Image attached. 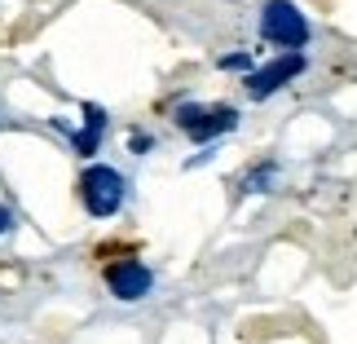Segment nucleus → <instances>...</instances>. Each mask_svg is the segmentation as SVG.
<instances>
[{
    "mask_svg": "<svg viewBox=\"0 0 357 344\" xmlns=\"http://www.w3.org/2000/svg\"><path fill=\"white\" fill-rule=\"evenodd\" d=\"M106 287H111L115 300L137 305V300H146L155 292V269L142 265V260H111V265H106Z\"/></svg>",
    "mask_w": 357,
    "mask_h": 344,
    "instance_id": "5",
    "label": "nucleus"
},
{
    "mask_svg": "<svg viewBox=\"0 0 357 344\" xmlns=\"http://www.w3.org/2000/svg\"><path fill=\"white\" fill-rule=\"evenodd\" d=\"M216 66H221V71H247L252 75V53H221Z\"/></svg>",
    "mask_w": 357,
    "mask_h": 344,
    "instance_id": "8",
    "label": "nucleus"
},
{
    "mask_svg": "<svg viewBox=\"0 0 357 344\" xmlns=\"http://www.w3.org/2000/svg\"><path fill=\"white\" fill-rule=\"evenodd\" d=\"M273 177H278V168H273V163H256V168L243 177L238 195H260V190H269V186H273Z\"/></svg>",
    "mask_w": 357,
    "mask_h": 344,
    "instance_id": "7",
    "label": "nucleus"
},
{
    "mask_svg": "<svg viewBox=\"0 0 357 344\" xmlns=\"http://www.w3.org/2000/svg\"><path fill=\"white\" fill-rule=\"evenodd\" d=\"M102 137H106V111L98 102H84V124L71 133V146H75V155H84L93 159L98 155V146H102Z\"/></svg>",
    "mask_w": 357,
    "mask_h": 344,
    "instance_id": "6",
    "label": "nucleus"
},
{
    "mask_svg": "<svg viewBox=\"0 0 357 344\" xmlns=\"http://www.w3.org/2000/svg\"><path fill=\"white\" fill-rule=\"evenodd\" d=\"M172 119H176V128H181L190 142H199V146H208V142H216V137H225V133L238 128V111H234V106L185 102V106H176V111H172Z\"/></svg>",
    "mask_w": 357,
    "mask_h": 344,
    "instance_id": "3",
    "label": "nucleus"
},
{
    "mask_svg": "<svg viewBox=\"0 0 357 344\" xmlns=\"http://www.w3.org/2000/svg\"><path fill=\"white\" fill-rule=\"evenodd\" d=\"M260 36H265L269 45L287 49V53H305L313 27L291 0H265V9H260Z\"/></svg>",
    "mask_w": 357,
    "mask_h": 344,
    "instance_id": "2",
    "label": "nucleus"
},
{
    "mask_svg": "<svg viewBox=\"0 0 357 344\" xmlns=\"http://www.w3.org/2000/svg\"><path fill=\"white\" fill-rule=\"evenodd\" d=\"M9 234H13V212L0 203V239H9Z\"/></svg>",
    "mask_w": 357,
    "mask_h": 344,
    "instance_id": "9",
    "label": "nucleus"
},
{
    "mask_svg": "<svg viewBox=\"0 0 357 344\" xmlns=\"http://www.w3.org/2000/svg\"><path fill=\"white\" fill-rule=\"evenodd\" d=\"M150 146H155V142H150L146 133H132V150H150Z\"/></svg>",
    "mask_w": 357,
    "mask_h": 344,
    "instance_id": "10",
    "label": "nucleus"
},
{
    "mask_svg": "<svg viewBox=\"0 0 357 344\" xmlns=\"http://www.w3.org/2000/svg\"><path fill=\"white\" fill-rule=\"evenodd\" d=\"M305 66H309V58H305V53H278L273 62L256 66V71L243 80V84H247V98H252V102H265V98H273V93H278V89H287L296 75H305Z\"/></svg>",
    "mask_w": 357,
    "mask_h": 344,
    "instance_id": "4",
    "label": "nucleus"
},
{
    "mask_svg": "<svg viewBox=\"0 0 357 344\" xmlns=\"http://www.w3.org/2000/svg\"><path fill=\"white\" fill-rule=\"evenodd\" d=\"M123 195H128V181H123V172L111 168V163H89L79 172V203L98 221H106V216H115L123 208Z\"/></svg>",
    "mask_w": 357,
    "mask_h": 344,
    "instance_id": "1",
    "label": "nucleus"
}]
</instances>
